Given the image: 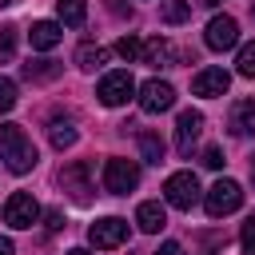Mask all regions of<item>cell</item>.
<instances>
[{
	"mask_svg": "<svg viewBox=\"0 0 255 255\" xmlns=\"http://www.w3.org/2000/svg\"><path fill=\"white\" fill-rule=\"evenodd\" d=\"M0 159L8 163V171H16V175H24V171H32L36 167V143L24 135V128L20 124H0Z\"/></svg>",
	"mask_w": 255,
	"mask_h": 255,
	"instance_id": "1",
	"label": "cell"
},
{
	"mask_svg": "<svg viewBox=\"0 0 255 255\" xmlns=\"http://www.w3.org/2000/svg\"><path fill=\"white\" fill-rule=\"evenodd\" d=\"M239 203H243V187H239L235 179H219V183H211V191L203 195V207H207L211 219H223V215L239 211Z\"/></svg>",
	"mask_w": 255,
	"mask_h": 255,
	"instance_id": "2",
	"label": "cell"
},
{
	"mask_svg": "<svg viewBox=\"0 0 255 255\" xmlns=\"http://www.w3.org/2000/svg\"><path fill=\"white\" fill-rule=\"evenodd\" d=\"M163 195H167V203H171V207L191 211V207L199 203V179H195V171H175V175H167Z\"/></svg>",
	"mask_w": 255,
	"mask_h": 255,
	"instance_id": "3",
	"label": "cell"
},
{
	"mask_svg": "<svg viewBox=\"0 0 255 255\" xmlns=\"http://www.w3.org/2000/svg\"><path fill=\"white\" fill-rule=\"evenodd\" d=\"M131 92H135V80H131V72H108L104 80H100V88H96V96H100V104H108V108H120V104H128L131 100Z\"/></svg>",
	"mask_w": 255,
	"mask_h": 255,
	"instance_id": "4",
	"label": "cell"
},
{
	"mask_svg": "<svg viewBox=\"0 0 255 255\" xmlns=\"http://www.w3.org/2000/svg\"><path fill=\"white\" fill-rule=\"evenodd\" d=\"M135 183H139V167L131 159H108L104 163V187L112 195H128V191H135Z\"/></svg>",
	"mask_w": 255,
	"mask_h": 255,
	"instance_id": "5",
	"label": "cell"
},
{
	"mask_svg": "<svg viewBox=\"0 0 255 255\" xmlns=\"http://www.w3.org/2000/svg\"><path fill=\"white\" fill-rule=\"evenodd\" d=\"M36 219H40V203H36L28 191H12L8 203H4V223L20 231V227H32Z\"/></svg>",
	"mask_w": 255,
	"mask_h": 255,
	"instance_id": "6",
	"label": "cell"
},
{
	"mask_svg": "<svg viewBox=\"0 0 255 255\" xmlns=\"http://www.w3.org/2000/svg\"><path fill=\"white\" fill-rule=\"evenodd\" d=\"M88 239H92V247L112 251V247H120V243L128 239V219L108 215V219H100V223H92V227H88Z\"/></svg>",
	"mask_w": 255,
	"mask_h": 255,
	"instance_id": "7",
	"label": "cell"
},
{
	"mask_svg": "<svg viewBox=\"0 0 255 255\" xmlns=\"http://www.w3.org/2000/svg\"><path fill=\"white\" fill-rule=\"evenodd\" d=\"M175 104V88L167 84V80H147L143 88H139V108L147 112V116H159V112H167Z\"/></svg>",
	"mask_w": 255,
	"mask_h": 255,
	"instance_id": "8",
	"label": "cell"
},
{
	"mask_svg": "<svg viewBox=\"0 0 255 255\" xmlns=\"http://www.w3.org/2000/svg\"><path fill=\"white\" fill-rule=\"evenodd\" d=\"M235 40H239V24L231 16H211V24L203 32V44L211 52H227V48H235Z\"/></svg>",
	"mask_w": 255,
	"mask_h": 255,
	"instance_id": "9",
	"label": "cell"
},
{
	"mask_svg": "<svg viewBox=\"0 0 255 255\" xmlns=\"http://www.w3.org/2000/svg\"><path fill=\"white\" fill-rule=\"evenodd\" d=\"M227 88H231L227 68H203V72H195V80H191V92H195V96H207V100L223 96Z\"/></svg>",
	"mask_w": 255,
	"mask_h": 255,
	"instance_id": "10",
	"label": "cell"
},
{
	"mask_svg": "<svg viewBox=\"0 0 255 255\" xmlns=\"http://www.w3.org/2000/svg\"><path fill=\"white\" fill-rule=\"evenodd\" d=\"M199 131H203V116L199 112H179V120H175V147H179V155H191V147H195V139H199Z\"/></svg>",
	"mask_w": 255,
	"mask_h": 255,
	"instance_id": "11",
	"label": "cell"
},
{
	"mask_svg": "<svg viewBox=\"0 0 255 255\" xmlns=\"http://www.w3.org/2000/svg\"><path fill=\"white\" fill-rule=\"evenodd\" d=\"M60 183H64V191H72L76 203H88V199H92V183H88V163H84V159L68 163V167L60 171Z\"/></svg>",
	"mask_w": 255,
	"mask_h": 255,
	"instance_id": "12",
	"label": "cell"
},
{
	"mask_svg": "<svg viewBox=\"0 0 255 255\" xmlns=\"http://www.w3.org/2000/svg\"><path fill=\"white\" fill-rule=\"evenodd\" d=\"M135 223H139V231H147V235L163 231V223H167V211H163V203H155V199L139 203V211H135Z\"/></svg>",
	"mask_w": 255,
	"mask_h": 255,
	"instance_id": "13",
	"label": "cell"
},
{
	"mask_svg": "<svg viewBox=\"0 0 255 255\" xmlns=\"http://www.w3.org/2000/svg\"><path fill=\"white\" fill-rule=\"evenodd\" d=\"M231 131L235 135H251L255 131V100H235V108H231Z\"/></svg>",
	"mask_w": 255,
	"mask_h": 255,
	"instance_id": "14",
	"label": "cell"
},
{
	"mask_svg": "<svg viewBox=\"0 0 255 255\" xmlns=\"http://www.w3.org/2000/svg\"><path fill=\"white\" fill-rule=\"evenodd\" d=\"M28 40H32V48L48 52V48H56V44H60V24H52V20H36V24H32V32H28Z\"/></svg>",
	"mask_w": 255,
	"mask_h": 255,
	"instance_id": "15",
	"label": "cell"
},
{
	"mask_svg": "<svg viewBox=\"0 0 255 255\" xmlns=\"http://www.w3.org/2000/svg\"><path fill=\"white\" fill-rule=\"evenodd\" d=\"M159 20L163 24H187L191 20V0H163L159 4Z\"/></svg>",
	"mask_w": 255,
	"mask_h": 255,
	"instance_id": "16",
	"label": "cell"
},
{
	"mask_svg": "<svg viewBox=\"0 0 255 255\" xmlns=\"http://www.w3.org/2000/svg\"><path fill=\"white\" fill-rule=\"evenodd\" d=\"M139 155H143V163H163V139L155 135V131H139Z\"/></svg>",
	"mask_w": 255,
	"mask_h": 255,
	"instance_id": "17",
	"label": "cell"
},
{
	"mask_svg": "<svg viewBox=\"0 0 255 255\" xmlns=\"http://www.w3.org/2000/svg\"><path fill=\"white\" fill-rule=\"evenodd\" d=\"M56 16H60L64 24H72V28H80L84 16H88V4H84V0H56Z\"/></svg>",
	"mask_w": 255,
	"mask_h": 255,
	"instance_id": "18",
	"label": "cell"
},
{
	"mask_svg": "<svg viewBox=\"0 0 255 255\" xmlns=\"http://www.w3.org/2000/svg\"><path fill=\"white\" fill-rule=\"evenodd\" d=\"M104 60H108V52H104L100 44H80V48H76V64H80L84 72H96Z\"/></svg>",
	"mask_w": 255,
	"mask_h": 255,
	"instance_id": "19",
	"label": "cell"
},
{
	"mask_svg": "<svg viewBox=\"0 0 255 255\" xmlns=\"http://www.w3.org/2000/svg\"><path fill=\"white\" fill-rule=\"evenodd\" d=\"M48 135H52V147H60V151L76 143V128H72V120H60V116L52 120V128H48Z\"/></svg>",
	"mask_w": 255,
	"mask_h": 255,
	"instance_id": "20",
	"label": "cell"
},
{
	"mask_svg": "<svg viewBox=\"0 0 255 255\" xmlns=\"http://www.w3.org/2000/svg\"><path fill=\"white\" fill-rule=\"evenodd\" d=\"M56 76H60L56 60H32V64H24V80H56Z\"/></svg>",
	"mask_w": 255,
	"mask_h": 255,
	"instance_id": "21",
	"label": "cell"
},
{
	"mask_svg": "<svg viewBox=\"0 0 255 255\" xmlns=\"http://www.w3.org/2000/svg\"><path fill=\"white\" fill-rule=\"evenodd\" d=\"M139 56H143V64H171V44L167 40H151Z\"/></svg>",
	"mask_w": 255,
	"mask_h": 255,
	"instance_id": "22",
	"label": "cell"
},
{
	"mask_svg": "<svg viewBox=\"0 0 255 255\" xmlns=\"http://www.w3.org/2000/svg\"><path fill=\"white\" fill-rule=\"evenodd\" d=\"M235 68H239V76L255 80V44H243V48H239V60H235Z\"/></svg>",
	"mask_w": 255,
	"mask_h": 255,
	"instance_id": "23",
	"label": "cell"
},
{
	"mask_svg": "<svg viewBox=\"0 0 255 255\" xmlns=\"http://www.w3.org/2000/svg\"><path fill=\"white\" fill-rule=\"evenodd\" d=\"M139 52H143V44H139L135 36H120V40H116V56H120V60H135Z\"/></svg>",
	"mask_w": 255,
	"mask_h": 255,
	"instance_id": "24",
	"label": "cell"
},
{
	"mask_svg": "<svg viewBox=\"0 0 255 255\" xmlns=\"http://www.w3.org/2000/svg\"><path fill=\"white\" fill-rule=\"evenodd\" d=\"M12 52H16V28L4 24L0 28V60H12Z\"/></svg>",
	"mask_w": 255,
	"mask_h": 255,
	"instance_id": "25",
	"label": "cell"
},
{
	"mask_svg": "<svg viewBox=\"0 0 255 255\" xmlns=\"http://www.w3.org/2000/svg\"><path fill=\"white\" fill-rule=\"evenodd\" d=\"M12 108H16V84L0 76V112H12Z\"/></svg>",
	"mask_w": 255,
	"mask_h": 255,
	"instance_id": "26",
	"label": "cell"
},
{
	"mask_svg": "<svg viewBox=\"0 0 255 255\" xmlns=\"http://www.w3.org/2000/svg\"><path fill=\"white\" fill-rule=\"evenodd\" d=\"M239 243H243V251H247V255L255 251V215L243 223V231H239Z\"/></svg>",
	"mask_w": 255,
	"mask_h": 255,
	"instance_id": "27",
	"label": "cell"
},
{
	"mask_svg": "<svg viewBox=\"0 0 255 255\" xmlns=\"http://www.w3.org/2000/svg\"><path fill=\"white\" fill-rule=\"evenodd\" d=\"M203 167L219 171V167H223V151H219V147H207V151H203Z\"/></svg>",
	"mask_w": 255,
	"mask_h": 255,
	"instance_id": "28",
	"label": "cell"
},
{
	"mask_svg": "<svg viewBox=\"0 0 255 255\" xmlns=\"http://www.w3.org/2000/svg\"><path fill=\"white\" fill-rule=\"evenodd\" d=\"M64 227V215L60 211H48V231H60Z\"/></svg>",
	"mask_w": 255,
	"mask_h": 255,
	"instance_id": "29",
	"label": "cell"
},
{
	"mask_svg": "<svg viewBox=\"0 0 255 255\" xmlns=\"http://www.w3.org/2000/svg\"><path fill=\"white\" fill-rule=\"evenodd\" d=\"M112 12H116V16H131V8H128L124 0H112Z\"/></svg>",
	"mask_w": 255,
	"mask_h": 255,
	"instance_id": "30",
	"label": "cell"
},
{
	"mask_svg": "<svg viewBox=\"0 0 255 255\" xmlns=\"http://www.w3.org/2000/svg\"><path fill=\"white\" fill-rule=\"evenodd\" d=\"M155 255H183V251H179V243H163Z\"/></svg>",
	"mask_w": 255,
	"mask_h": 255,
	"instance_id": "31",
	"label": "cell"
},
{
	"mask_svg": "<svg viewBox=\"0 0 255 255\" xmlns=\"http://www.w3.org/2000/svg\"><path fill=\"white\" fill-rule=\"evenodd\" d=\"M0 255H16V247H12V239H0Z\"/></svg>",
	"mask_w": 255,
	"mask_h": 255,
	"instance_id": "32",
	"label": "cell"
},
{
	"mask_svg": "<svg viewBox=\"0 0 255 255\" xmlns=\"http://www.w3.org/2000/svg\"><path fill=\"white\" fill-rule=\"evenodd\" d=\"M68 255H92V251H84V247H72V251H68Z\"/></svg>",
	"mask_w": 255,
	"mask_h": 255,
	"instance_id": "33",
	"label": "cell"
},
{
	"mask_svg": "<svg viewBox=\"0 0 255 255\" xmlns=\"http://www.w3.org/2000/svg\"><path fill=\"white\" fill-rule=\"evenodd\" d=\"M199 4H203V8H215V4H219V0H199Z\"/></svg>",
	"mask_w": 255,
	"mask_h": 255,
	"instance_id": "34",
	"label": "cell"
},
{
	"mask_svg": "<svg viewBox=\"0 0 255 255\" xmlns=\"http://www.w3.org/2000/svg\"><path fill=\"white\" fill-rule=\"evenodd\" d=\"M251 179H255V155H251Z\"/></svg>",
	"mask_w": 255,
	"mask_h": 255,
	"instance_id": "35",
	"label": "cell"
},
{
	"mask_svg": "<svg viewBox=\"0 0 255 255\" xmlns=\"http://www.w3.org/2000/svg\"><path fill=\"white\" fill-rule=\"evenodd\" d=\"M0 4H12V0H0Z\"/></svg>",
	"mask_w": 255,
	"mask_h": 255,
	"instance_id": "36",
	"label": "cell"
}]
</instances>
